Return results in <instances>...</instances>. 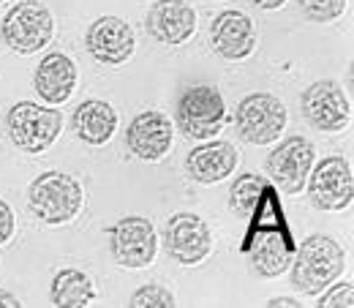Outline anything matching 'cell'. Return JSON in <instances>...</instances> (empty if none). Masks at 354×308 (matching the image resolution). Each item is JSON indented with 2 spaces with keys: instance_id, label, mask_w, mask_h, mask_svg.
<instances>
[{
  "instance_id": "11",
  "label": "cell",
  "mask_w": 354,
  "mask_h": 308,
  "mask_svg": "<svg viewBox=\"0 0 354 308\" xmlns=\"http://www.w3.org/2000/svg\"><path fill=\"white\" fill-rule=\"evenodd\" d=\"M303 118L316 132H344L352 123V104L349 96L335 80H319L303 90L300 96Z\"/></svg>"
},
{
  "instance_id": "18",
  "label": "cell",
  "mask_w": 354,
  "mask_h": 308,
  "mask_svg": "<svg viewBox=\"0 0 354 308\" xmlns=\"http://www.w3.org/2000/svg\"><path fill=\"white\" fill-rule=\"evenodd\" d=\"M33 88L39 98L52 107L66 104L77 90V63L63 52H49L36 69Z\"/></svg>"
},
{
  "instance_id": "24",
  "label": "cell",
  "mask_w": 354,
  "mask_h": 308,
  "mask_svg": "<svg viewBox=\"0 0 354 308\" xmlns=\"http://www.w3.org/2000/svg\"><path fill=\"white\" fill-rule=\"evenodd\" d=\"M319 295H322V300H319L322 308H352L354 306V287L349 281L335 284V287L327 289V292L322 289Z\"/></svg>"
},
{
  "instance_id": "7",
  "label": "cell",
  "mask_w": 354,
  "mask_h": 308,
  "mask_svg": "<svg viewBox=\"0 0 354 308\" xmlns=\"http://www.w3.org/2000/svg\"><path fill=\"white\" fill-rule=\"evenodd\" d=\"M286 107L272 93H251L234 109V129L243 142L272 145L286 129Z\"/></svg>"
},
{
  "instance_id": "25",
  "label": "cell",
  "mask_w": 354,
  "mask_h": 308,
  "mask_svg": "<svg viewBox=\"0 0 354 308\" xmlns=\"http://www.w3.org/2000/svg\"><path fill=\"white\" fill-rule=\"evenodd\" d=\"M14 229H17V216L8 208V202L0 199V246H6L14 237Z\"/></svg>"
},
{
  "instance_id": "4",
  "label": "cell",
  "mask_w": 354,
  "mask_h": 308,
  "mask_svg": "<svg viewBox=\"0 0 354 308\" xmlns=\"http://www.w3.org/2000/svg\"><path fill=\"white\" fill-rule=\"evenodd\" d=\"M63 132L57 107H39L36 101H17L6 115V134L22 153H44Z\"/></svg>"
},
{
  "instance_id": "28",
  "label": "cell",
  "mask_w": 354,
  "mask_h": 308,
  "mask_svg": "<svg viewBox=\"0 0 354 308\" xmlns=\"http://www.w3.org/2000/svg\"><path fill=\"white\" fill-rule=\"evenodd\" d=\"M257 8H262V11H275V8H281L286 0H251Z\"/></svg>"
},
{
  "instance_id": "21",
  "label": "cell",
  "mask_w": 354,
  "mask_h": 308,
  "mask_svg": "<svg viewBox=\"0 0 354 308\" xmlns=\"http://www.w3.org/2000/svg\"><path fill=\"white\" fill-rule=\"evenodd\" d=\"M267 183L270 180L265 175H257V172H245V175H240L234 180V185L229 191V208L234 210V216H240V219L251 216V210L257 208Z\"/></svg>"
},
{
  "instance_id": "2",
  "label": "cell",
  "mask_w": 354,
  "mask_h": 308,
  "mask_svg": "<svg viewBox=\"0 0 354 308\" xmlns=\"http://www.w3.org/2000/svg\"><path fill=\"white\" fill-rule=\"evenodd\" d=\"M346 270V251L327 235L306 237L292 257V284L300 295L316 298Z\"/></svg>"
},
{
  "instance_id": "6",
  "label": "cell",
  "mask_w": 354,
  "mask_h": 308,
  "mask_svg": "<svg viewBox=\"0 0 354 308\" xmlns=\"http://www.w3.org/2000/svg\"><path fill=\"white\" fill-rule=\"evenodd\" d=\"M226 104L216 85H191L177 98V129L188 139H213L223 129Z\"/></svg>"
},
{
  "instance_id": "8",
  "label": "cell",
  "mask_w": 354,
  "mask_h": 308,
  "mask_svg": "<svg viewBox=\"0 0 354 308\" xmlns=\"http://www.w3.org/2000/svg\"><path fill=\"white\" fill-rule=\"evenodd\" d=\"M308 199L316 210L341 213L354 202L352 164L341 156H327L308 172Z\"/></svg>"
},
{
  "instance_id": "27",
  "label": "cell",
  "mask_w": 354,
  "mask_h": 308,
  "mask_svg": "<svg viewBox=\"0 0 354 308\" xmlns=\"http://www.w3.org/2000/svg\"><path fill=\"white\" fill-rule=\"evenodd\" d=\"M19 298L17 295H11V292H6V289H0V308H19Z\"/></svg>"
},
{
  "instance_id": "10",
  "label": "cell",
  "mask_w": 354,
  "mask_h": 308,
  "mask_svg": "<svg viewBox=\"0 0 354 308\" xmlns=\"http://www.w3.org/2000/svg\"><path fill=\"white\" fill-rule=\"evenodd\" d=\"M313 161H316V147L310 145V139L295 134L278 142L275 150H270L265 172L281 194H303Z\"/></svg>"
},
{
  "instance_id": "12",
  "label": "cell",
  "mask_w": 354,
  "mask_h": 308,
  "mask_svg": "<svg viewBox=\"0 0 354 308\" xmlns=\"http://www.w3.org/2000/svg\"><path fill=\"white\" fill-rule=\"evenodd\" d=\"M167 254L180 264H199L213 254V229L196 213H175L164 229Z\"/></svg>"
},
{
  "instance_id": "13",
  "label": "cell",
  "mask_w": 354,
  "mask_h": 308,
  "mask_svg": "<svg viewBox=\"0 0 354 308\" xmlns=\"http://www.w3.org/2000/svg\"><path fill=\"white\" fill-rule=\"evenodd\" d=\"M85 46L90 57L104 66H120L126 63L136 49L133 28L120 17H101L95 19L85 33Z\"/></svg>"
},
{
  "instance_id": "29",
  "label": "cell",
  "mask_w": 354,
  "mask_h": 308,
  "mask_svg": "<svg viewBox=\"0 0 354 308\" xmlns=\"http://www.w3.org/2000/svg\"><path fill=\"white\" fill-rule=\"evenodd\" d=\"M0 3H3V0H0Z\"/></svg>"
},
{
  "instance_id": "22",
  "label": "cell",
  "mask_w": 354,
  "mask_h": 308,
  "mask_svg": "<svg viewBox=\"0 0 354 308\" xmlns=\"http://www.w3.org/2000/svg\"><path fill=\"white\" fill-rule=\"evenodd\" d=\"M129 306L131 308H172V306H177V303H175V295H172L167 287H161V284H145V287H139L131 295Z\"/></svg>"
},
{
  "instance_id": "15",
  "label": "cell",
  "mask_w": 354,
  "mask_h": 308,
  "mask_svg": "<svg viewBox=\"0 0 354 308\" xmlns=\"http://www.w3.org/2000/svg\"><path fill=\"white\" fill-rule=\"evenodd\" d=\"M145 28L161 44H185L196 33V11L185 0H156L147 8Z\"/></svg>"
},
{
  "instance_id": "14",
  "label": "cell",
  "mask_w": 354,
  "mask_h": 308,
  "mask_svg": "<svg viewBox=\"0 0 354 308\" xmlns=\"http://www.w3.org/2000/svg\"><path fill=\"white\" fill-rule=\"evenodd\" d=\"M175 126L169 115L158 109H145L133 118L126 129V145L142 161H161L172 147Z\"/></svg>"
},
{
  "instance_id": "3",
  "label": "cell",
  "mask_w": 354,
  "mask_h": 308,
  "mask_svg": "<svg viewBox=\"0 0 354 308\" xmlns=\"http://www.w3.org/2000/svg\"><path fill=\"white\" fill-rule=\"evenodd\" d=\"M28 205L39 216V221L60 226V224H68L80 216V210L85 205V188L74 175L49 170L30 183Z\"/></svg>"
},
{
  "instance_id": "16",
  "label": "cell",
  "mask_w": 354,
  "mask_h": 308,
  "mask_svg": "<svg viewBox=\"0 0 354 308\" xmlns=\"http://www.w3.org/2000/svg\"><path fill=\"white\" fill-rule=\"evenodd\" d=\"M210 46L223 60H245L257 49L254 19L243 11H221L210 25Z\"/></svg>"
},
{
  "instance_id": "17",
  "label": "cell",
  "mask_w": 354,
  "mask_h": 308,
  "mask_svg": "<svg viewBox=\"0 0 354 308\" xmlns=\"http://www.w3.org/2000/svg\"><path fill=\"white\" fill-rule=\"evenodd\" d=\"M237 164H240V153L226 139H205V145L194 147L185 156V172L191 180H196L202 185H213V183L226 180L237 170Z\"/></svg>"
},
{
  "instance_id": "23",
  "label": "cell",
  "mask_w": 354,
  "mask_h": 308,
  "mask_svg": "<svg viewBox=\"0 0 354 308\" xmlns=\"http://www.w3.org/2000/svg\"><path fill=\"white\" fill-rule=\"evenodd\" d=\"M297 3L310 22H335L338 17H344L349 6V0H297Z\"/></svg>"
},
{
  "instance_id": "19",
  "label": "cell",
  "mask_w": 354,
  "mask_h": 308,
  "mask_svg": "<svg viewBox=\"0 0 354 308\" xmlns=\"http://www.w3.org/2000/svg\"><path fill=\"white\" fill-rule=\"evenodd\" d=\"M74 132L88 145H106L118 132V112L101 98H88L74 109Z\"/></svg>"
},
{
  "instance_id": "9",
  "label": "cell",
  "mask_w": 354,
  "mask_h": 308,
  "mask_svg": "<svg viewBox=\"0 0 354 308\" xmlns=\"http://www.w3.org/2000/svg\"><path fill=\"white\" fill-rule=\"evenodd\" d=\"M106 235H109L112 260L120 267H131V270L150 267L158 254L156 226L147 216H123L106 229Z\"/></svg>"
},
{
  "instance_id": "5",
  "label": "cell",
  "mask_w": 354,
  "mask_h": 308,
  "mask_svg": "<svg viewBox=\"0 0 354 308\" xmlns=\"http://www.w3.org/2000/svg\"><path fill=\"white\" fill-rule=\"evenodd\" d=\"M3 42L19 55H33L44 49L55 36V17L41 0H19L0 25Z\"/></svg>"
},
{
  "instance_id": "20",
  "label": "cell",
  "mask_w": 354,
  "mask_h": 308,
  "mask_svg": "<svg viewBox=\"0 0 354 308\" xmlns=\"http://www.w3.org/2000/svg\"><path fill=\"white\" fill-rule=\"evenodd\" d=\"M49 298H52V306L57 308H85L95 298V287L85 270L66 267L52 278Z\"/></svg>"
},
{
  "instance_id": "26",
  "label": "cell",
  "mask_w": 354,
  "mask_h": 308,
  "mask_svg": "<svg viewBox=\"0 0 354 308\" xmlns=\"http://www.w3.org/2000/svg\"><path fill=\"white\" fill-rule=\"evenodd\" d=\"M265 306L267 308H286V306L297 308L300 306V300H295V298H272V300H267Z\"/></svg>"
},
{
  "instance_id": "1",
  "label": "cell",
  "mask_w": 354,
  "mask_h": 308,
  "mask_svg": "<svg viewBox=\"0 0 354 308\" xmlns=\"http://www.w3.org/2000/svg\"><path fill=\"white\" fill-rule=\"evenodd\" d=\"M248 219H254V226L248 229L243 251L248 254L254 270L262 278H278L283 270H289L297 243L292 240L281 202L275 199L272 183L265 185V191H262V197H259V202Z\"/></svg>"
}]
</instances>
